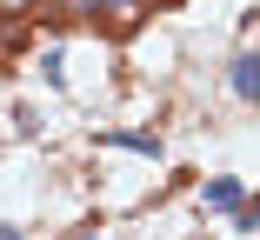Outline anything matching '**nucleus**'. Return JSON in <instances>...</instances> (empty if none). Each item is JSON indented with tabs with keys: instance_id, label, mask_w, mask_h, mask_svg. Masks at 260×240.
<instances>
[{
	"instance_id": "obj_1",
	"label": "nucleus",
	"mask_w": 260,
	"mask_h": 240,
	"mask_svg": "<svg viewBox=\"0 0 260 240\" xmlns=\"http://www.w3.org/2000/svg\"><path fill=\"white\" fill-rule=\"evenodd\" d=\"M200 207H207V214H240V207H247V187H240L234 174H220V180L200 187Z\"/></svg>"
},
{
	"instance_id": "obj_2",
	"label": "nucleus",
	"mask_w": 260,
	"mask_h": 240,
	"mask_svg": "<svg viewBox=\"0 0 260 240\" xmlns=\"http://www.w3.org/2000/svg\"><path fill=\"white\" fill-rule=\"evenodd\" d=\"M234 93H240V100H260V54L234 60Z\"/></svg>"
},
{
	"instance_id": "obj_3",
	"label": "nucleus",
	"mask_w": 260,
	"mask_h": 240,
	"mask_svg": "<svg viewBox=\"0 0 260 240\" xmlns=\"http://www.w3.org/2000/svg\"><path fill=\"white\" fill-rule=\"evenodd\" d=\"M107 140H114V147H134V154H153V160H160V140H153V133H127V127H120V133H107Z\"/></svg>"
},
{
	"instance_id": "obj_4",
	"label": "nucleus",
	"mask_w": 260,
	"mask_h": 240,
	"mask_svg": "<svg viewBox=\"0 0 260 240\" xmlns=\"http://www.w3.org/2000/svg\"><path fill=\"white\" fill-rule=\"evenodd\" d=\"M80 7H120V0H80Z\"/></svg>"
},
{
	"instance_id": "obj_5",
	"label": "nucleus",
	"mask_w": 260,
	"mask_h": 240,
	"mask_svg": "<svg viewBox=\"0 0 260 240\" xmlns=\"http://www.w3.org/2000/svg\"><path fill=\"white\" fill-rule=\"evenodd\" d=\"M20 7H27V0H7V14H20Z\"/></svg>"
}]
</instances>
